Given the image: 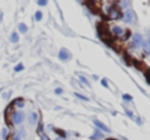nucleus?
Instances as JSON below:
<instances>
[{"instance_id":"3","label":"nucleus","mask_w":150,"mask_h":140,"mask_svg":"<svg viewBox=\"0 0 150 140\" xmlns=\"http://www.w3.org/2000/svg\"><path fill=\"white\" fill-rule=\"evenodd\" d=\"M95 124L98 125V127H99V129H101V130H103V131H109V129H108L106 125H103V124H102V123H101V121H98V120H95Z\"/></svg>"},{"instance_id":"6","label":"nucleus","mask_w":150,"mask_h":140,"mask_svg":"<svg viewBox=\"0 0 150 140\" xmlns=\"http://www.w3.org/2000/svg\"><path fill=\"white\" fill-rule=\"evenodd\" d=\"M19 31H21V32H26V31H28V28H26L23 23H21V25H19Z\"/></svg>"},{"instance_id":"4","label":"nucleus","mask_w":150,"mask_h":140,"mask_svg":"<svg viewBox=\"0 0 150 140\" xmlns=\"http://www.w3.org/2000/svg\"><path fill=\"white\" fill-rule=\"evenodd\" d=\"M60 59H61V60H67V59H69V53H67L66 50H61V53H60Z\"/></svg>"},{"instance_id":"9","label":"nucleus","mask_w":150,"mask_h":140,"mask_svg":"<svg viewBox=\"0 0 150 140\" xmlns=\"http://www.w3.org/2000/svg\"><path fill=\"white\" fill-rule=\"evenodd\" d=\"M95 139H102V134H99V133H95Z\"/></svg>"},{"instance_id":"1","label":"nucleus","mask_w":150,"mask_h":140,"mask_svg":"<svg viewBox=\"0 0 150 140\" xmlns=\"http://www.w3.org/2000/svg\"><path fill=\"white\" fill-rule=\"evenodd\" d=\"M98 6H101L102 8V10H101V13H105L108 18L111 19H118L121 18V10L118 9L117 3H105V2H102V3H98Z\"/></svg>"},{"instance_id":"7","label":"nucleus","mask_w":150,"mask_h":140,"mask_svg":"<svg viewBox=\"0 0 150 140\" xmlns=\"http://www.w3.org/2000/svg\"><path fill=\"white\" fill-rule=\"evenodd\" d=\"M41 18H42V13H41V12H38L37 15H35V19H37V21H41Z\"/></svg>"},{"instance_id":"10","label":"nucleus","mask_w":150,"mask_h":140,"mask_svg":"<svg viewBox=\"0 0 150 140\" xmlns=\"http://www.w3.org/2000/svg\"><path fill=\"white\" fill-rule=\"evenodd\" d=\"M40 4H41V6H45V4H47V2H45V0H41Z\"/></svg>"},{"instance_id":"5","label":"nucleus","mask_w":150,"mask_h":140,"mask_svg":"<svg viewBox=\"0 0 150 140\" xmlns=\"http://www.w3.org/2000/svg\"><path fill=\"white\" fill-rule=\"evenodd\" d=\"M12 42H18V40H19V37H18V34H12Z\"/></svg>"},{"instance_id":"11","label":"nucleus","mask_w":150,"mask_h":140,"mask_svg":"<svg viewBox=\"0 0 150 140\" xmlns=\"http://www.w3.org/2000/svg\"><path fill=\"white\" fill-rule=\"evenodd\" d=\"M61 92H63V91H61V89H60V88H58V89H55V93H58V95H60V93H61Z\"/></svg>"},{"instance_id":"2","label":"nucleus","mask_w":150,"mask_h":140,"mask_svg":"<svg viewBox=\"0 0 150 140\" xmlns=\"http://www.w3.org/2000/svg\"><path fill=\"white\" fill-rule=\"evenodd\" d=\"M124 19H125V22H133V21H135V15H134V12H133V10H127V12H125Z\"/></svg>"},{"instance_id":"8","label":"nucleus","mask_w":150,"mask_h":140,"mask_svg":"<svg viewBox=\"0 0 150 140\" xmlns=\"http://www.w3.org/2000/svg\"><path fill=\"white\" fill-rule=\"evenodd\" d=\"M22 69H23V66H22V64H18V66L15 67V70H16V72H21Z\"/></svg>"}]
</instances>
